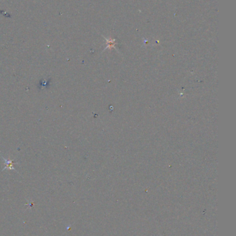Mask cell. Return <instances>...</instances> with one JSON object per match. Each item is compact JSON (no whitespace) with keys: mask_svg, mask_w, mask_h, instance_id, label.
<instances>
[{"mask_svg":"<svg viewBox=\"0 0 236 236\" xmlns=\"http://www.w3.org/2000/svg\"><path fill=\"white\" fill-rule=\"evenodd\" d=\"M4 160V161H5V163H6V167L5 168H4V169H13V170H15V169H14V167H13V164L14 163L12 162V161H8V160H6V159H4V158H3Z\"/></svg>","mask_w":236,"mask_h":236,"instance_id":"6da1fadb","label":"cell"}]
</instances>
